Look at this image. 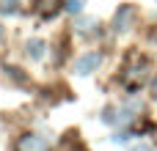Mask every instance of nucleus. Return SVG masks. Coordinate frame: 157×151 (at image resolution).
<instances>
[{
	"label": "nucleus",
	"mask_w": 157,
	"mask_h": 151,
	"mask_svg": "<svg viewBox=\"0 0 157 151\" xmlns=\"http://www.w3.org/2000/svg\"><path fill=\"white\" fill-rule=\"evenodd\" d=\"M99 63H102V55H99V52H86V55L77 58V63H75V74H91V72L99 69Z\"/></svg>",
	"instance_id": "f257e3e1"
},
{
	"label": "nucleus",
	"mask_w": 157,
	"mask_h": 151,
	"mask_svg": "<svg viewBox=\"0 0 157 151\" xmlns=\"http://www.w3.org/2000/svg\"><path fill=\"white\" fill-rule=\"evenodd\" d=\"M17 151H50V143L41 135H22L17 140Z\"/></svg>",
	"instance_id": "f03ea898"
},
{
	"label": "nucleus",
	"mask_w": 157,
	"mask_h": 151,
	"mask_svg": "<svg viewBox=\"0 0 157 151\" xmlns=\"http://www.w3.org/2000/svg\"><path fill=\"white\" fill-rule=\"evenodd\" d=\"M132 6H121L119 11H116V17H113V33H127L130 30V25H132Z\"/></svg>",
	"instance_id": "7ed1b4c3"
},
{
	"label": "nucleus",
	"mask_w": 157,
	"mask_h": 151,
	"mask_svg": "<svg viewBox=\"0 0 157 151\" xmlns=\"http://www.w3.org/2000/svg\"><path fill=\"white\" fill-rule=\"evenodd\" d=\"M25 50H28V58H33V61H41V58L47 55V44H44L41 39H28Z\"/></svg>",
	"instance_id": "20e7f679"
},
{
	"label": "nucleus",
	"mask_w": 157,
	"mask_h": 151,
	"mask_svg": "<svg viewBox=\"0 0 157 151\" xmlns=\"http://www.w3.org/2000/svg\"><path fill=\"white\" fill-rule=\"evenodd\" d=\"M102 121L110 124V127H116V124H119V110H116V107H105V110H102Z\"/></svg>",
	"instance_id": "39448f33"
},
{
	"label": "nucleus",
	"mask_w": 157,
	"mask_h": 151,
	"mask_svg": "<svg viewBox=\"0 0 157 151\" xmlns=\"http://www.w3.org/2000/svg\"><path fill=\"white\" fill-rule=\"evenodd\" d=\"M19 11V0H0V14H17Z\"/></svg>",
	"instance_id": "423d86ee"
},
{
	"label": "nucleus",
	"mask_w": 157,
	"mask_h": 151,
	"mask_svg": "<svg viewBox=\"0 0 157 151\" xmlns=\"http://www.w3.org/2000/svg\"><path fill=\"white\" fill-rule=\"evenodd\" d=\"M86 6V0H63V8L69 14H80V8Z\"/></svg>",
	"instance_id": "0eeeda50"
},
{
	"label": "nucleus",
	"mask_w": 157,
	"mask_h": 151,
	"mask_svg": "<svg viewBox=\"0 0 157 151\" xmlns=\"http://www.w3.org/2000/svg\"><path fill=\"white\" fill-rule=\"evenodd\" d=\"M152 94H155V96H157V77H155V80H152Z\"/></svg>",
	"instance_id": "6e6552de"
},
{
	"label": "nucleus",
	"mask_w": 157,
	"mask_h": 151,
	"mask_svg": "<svg viewBox=\"0 0 157 151\" xmlns=\"http://www.w3.org/2000/svg\"><path fill=\"white\" fill-rule=\"evenodd\" d=\"M0 39H3V25H0Z\"/></svg>",
	"instance_id": "1a4fd4ad"
}]
</instances>
